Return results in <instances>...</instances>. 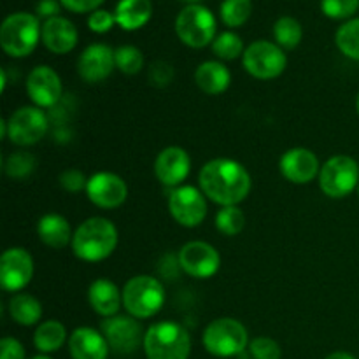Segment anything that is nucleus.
I'll return each instance as SVG.
<instances>
[{
	"instance_id": "nucleus-1",
	"label": "nucleus",
	"mask_w": 359,
	"mask_h": 359,
	"mask_svg": "<svg viewBox=\"0 0 359 359\" xmlns=\"http://www.w3.org/2000/svg\"><path fill=\"white\" fill-rule=\"evenodd\" d=\"M200 189L207 198L221 207L238 205L251 191V175L245 167L230 158H216L207 161L198 175Z\"/></svg>"
},
{
	"instance_id": "nucleus-2",
	"label": "nucleus",
	"mask_w": 359,
	"mask_h": 359,
	"mask_svg": "<svg viewBox=\"0 0 359 359\" xmlns=\"http://www.w3.org/2000/svg\"><path fill=\"white\" fill-rule=\"evenodd\" d=\"M118 230L105 217H90L77 226L72 238V251L83 262H102L114 252Z\"/></svg>"
},
{
	"instance_id": "nucleus-3",
	"label": "nucleus",
	"mask_w": 359,
	"mask_h": 359,
	"mask_svg": "<svg viewBox=\"0 0 359 359\" xmlns=\"http://www.w3.org/2000/svg\"><path fill=\"white\" fill-rule=\"evenodd\" d=\"M142 347L147 359H188L191 337L177 323L161 321L147 328Z\"/></svg>"
},
{
	"instance_id": "nucleus-4",
	"label": "nucleus",
	"mask_w": 359,
	"mask_h": 359,
	"mask_svg": "<svg viewBox=\"0 0 359 359\" xmlns=\"http://www.w3.org/2000/svg\"><path fill=\"white\" fill-rule=\"evenodd\" d=\"M42 39L39 16L30 13L9 14L0 27V46L13 58H25Z\"/></svg>"
},
{
	"instance_id": "nucleus-5",
	"label": "nucleus",
	"mask_w": 359,
	"mask_h": 359,
	"mask_svg": "<svg viewBox=\"0 0 359 359\" xmlns=\"http://www.w3.org/2000/svg\"><path fill=\"white\" fill-rule=\"evenodd\" d=\"M123 307L135 319H149L165 304V287L151 276H135L123 287Z\"/></svg>"
},
{
	"instance_id": "nucleus-6",
	"label": "nucleus",
	"mask_w": 359,
	"mask_h": 359,
	"mask_svg": "<svg viewBox=\"0 0 359 359\" xmlns=\"http://www.w3.org/2000/svg\"><path fill=\"white\" fill-rule=\"evenodd\" d=\"M203 347L216 358H233L248 347L249 335L245 326L233 318H219L203 332Z\"/></svg>"
},
{
	"instance_id": "nucleus-7",
	"label": "nucleus",
	"mask_w": 359,
	"mask_h": 359,
	"mask_svg": "<svg viewBox=\"0 0 359 359\" xmlns=\"http://www.w3.org/2000/svg\"><path fill=\"white\" fill-rule=\"evenodd\" d=\"M177 37L189 48H205L216 35V18L203 6H186L175 18Z\"/></svg>"
},
{
	"instance_id": "nucleus-8",
	"label": "nucleus",
	"mask_w": 359,
	"mask_h": 359,
	"mask_svg": "<svg viewBox=\"0 0 359 359\" xmlns=\"http://www.w3.org/2000/svg\"><path fill=\"white\" fill-rule=\"evenodd\" d=\"M359 184V165L354 158L339 154L326 161L319 172V188L330 198H344Z\"/></svg>"
},
{
	"instance_id": "nucleus-9",
	"label": "nucleus",
	"mask_w": 359,
	"mask_h": 359,
	"mask_svg": "<svg viewBox=\"0 0 359 359\" xmlns=\"http://www.w3.org/2000/svg\"><path fill=\"white\" fill-rule=\"evenodd\" d=\"M242 63L248 74L256 79H276L286 70L287 58L279 44L269 41H256L245 48Z\"/></svg>"
},
{
	"instance_id": "nucleus-10",
	"label": "nucleus",
	"mask_w": 359,
	"mask_h": 359,
	"mask_svg": "<svg viewBox=\"0 0 359 359\" xmlns=\"http://www.w3.org/2000/svg\"><path fill=\"white\" fill-rule=\"evenodd\" d=\"M49 128V118L41 107H21L6 121V135L16 146H34Z\"/></svg>"
},
{
	"instance_id": "nucleus-11",
	"label": "nucleus",
	"mask_w": 359,
	"mask_h": 359,
	"mask_svg": "<svg viewBox=\"0 0 359 359\" xmlns=\"http://www.w3.org/2000/svg\"><path fill=\"white\" fill-rule=\"evenodd\" d=\"M100 330L112 353L119 354V356H130L140 346H144L146 333H144L139 319L132 318V316H112V318L104 319Z\"/></svg>"
},
{
	"instance_id": "nucleus-12",
	"label": "nucleus",
	"mask_w": 359,
	"mask_h": 359,
	"mask_svg": "<svg viewBox=\"0 0 359 359\" xmlns=\"http://www.w3.org/2000/svg\"><path fill=\"white\" fill-rule=\"evenodd\" d=\"M168 210L181 226H200L207 217V196L195 186H179L168 196Z\"/></svg>"
},
{
	"instance_id": "nucleus-13",
	"label": "nucleus",
	"mask_w": 359,
	"mask_h": 359,
	"mask_svg": "<svg viewBox=\"0 0 359 359\" xmlns=\"http://www.w3.org/2000/svg\"><path fill=\"white\" fill-rule=\"evenodd\" d=\"M179 265L195 279H209L221 266V256L214 245L202 241L188 242L179 251Z\"/></svg>"
},
{
	"instance_id": "nucleus-14",
	"label": "nucleus",
	"mask_w": 359,
	"mask_h": 359,
	"mask_svg": "<svg viewBox=\"0 0 359 359\" xmlns=\"http://www.w3.org/2000/svg\"><path fill=\"white\" fill-rule=\"evenodd\" d=\"M34 277V259L23 248H11L0 258V283L6 291L18 293L30 284Z\"/></svg>"
},
{
	"instance_id": "nucleus-15",
	"label": "nucleus",
	"mask_w": 359,
	"mask_h": 359,
	"mask_svg": "<svg viewBox=\"0 0 359 359\" xmlns=\"http://www.w3.org/2000/svg\"><path fill=\"white\" fill-rule=\"evenodd\" d=\"M86 195L100 209H116L126 202L128 186L112 172H98L88 179Z\"/></svg>"
},
{
	"instance_id": "nucleus-16",
	"label": "nucleus",
	"mask_w": 359,
	"mask_h": 359,
	"mask_svg": "<svg viewBox=\"0 0 359 359\" xmlns=\"http://www.w3.org/2000/svg\"><path fill=\"white\" fill-rule=\"evenodd\" d=\"M62 79L48 65H39L28 74L27 93L37 107H55L62 100Z\"/></svg>"
},
{
	"instance_id": "nucleus-17",
	"label": "nucleus",
	"mask_w": 359,
	"mask_h": 359,
	"mask_svg": "<svg viewBox=\"0 0 359 359\" xmlns=\"http://www.w3.org/2000/svg\"><path fill=\"white\" fill-rule=\"evenodd\" d=\"M280 174L293 184H307L319 177L321 165L318 156L305 147H293L286 151L279 161Z\"/></svg>"
},
{
	"instance_id": "nucleus-18",
	"label": "nucleus",
	"mask_w": 359,
	"mask_h": 359,
	"mask_svg": "<svg viewBox=\"0 0 359 359\" xmlns=\"http://www.w3.org/2000/svg\"><path fill=\"white\" fill-rule=\"evenodd\" d=\"M114 67V51L107 44H90L77 60V72L81 79L91 84L107 79Z\"/></svg>"
},
{
	"instance_id": "nucleus-19",
	"label": "nucleus",
	"mask_w": 359,
	"mask_h": 359,
	"mask_svg": "<svg viewBox=\"0 0 359 359\" xmlns=\"http://www.w3.org/2000/svg\"><path fill=\"white\" fill-rule=\"evenodd\" d=\"M191 160L186 149L177 146L165 147L154 161V174L158 181L170 188H179L189 175Z\"/></svg>"
},
{
	"instance_id": "nucleus-20",
	"label": "nucleus",
	"mask_w": 359,
	"mask_h": 359,
	"mask_svg": "<svg viewBox=\"0 0 359 359\" xmlns=\"http://www.w3.org/2000/svg\"><path fill=\"white\" fill-rule=\"evenodd\" d=\"M69 353L72 359H107L111 347L104 333L88 326H81L70 335Z\"/></svg>"
},
{
	"instance_id": "nucleus-21",
	"label": "nucleus",
	"mask_w": 359,
	"mask_h": 359,
	"mask_svg": "<svg viewBox=\"0 0 359 359\" xmlns=\"http://www.w3.org/2000/svg\"><path fill=\"white\" fill-rule=\"evenodd\" d=\"M77 28L70 20L63 16L46 20L42 25V42L46 48L56 55L70 53L77 44Z\"/></svg>"
},
{
	"instance_id": "nucleus-22",
	"label": "nucleus",
	"mask_w": 359,
	"mask_h": 359,
	"mask_svg": "<svg viewBox=\"0 0 359 359\" xmlns=\"http://www.w3.org/2000/svg\"><path fill=\"white\" fill-rule=\"evenodd\" d=\"M88 300H90L91 309L102 318H112L118 314L123 305V293L118 290L112 280L97 279L91 283L88 290Z\"/></svg>"
},
{
	"instance_id": "nucleus-23",
	"label": "nucleus",
	"mask_w": 359,
	"mask_h": 359,
	"mask_svg": "<svg viewBox=\"0 0 359 359\" xmlns=\"http://www.w3.org/2000/svg\"><path fill=\"white\" fill-rule=\"evenodd\" d=\"M37 235L42 244L51 249H63L72 242L70 223L60 214H46L37 223Z\"/></svg>"
},
{
	"instance_id": "nucleus-24",
	"label": "nucleus",
	"mask_w": 359,
	"mask_h": 359,
	"mask_svg": "<svg viewBox=\"0 0 359 359\" xmlns=\"http://www.w3.org/2000/svg\"><path fill=\"white\" fill-rule=\"evenodd\" d=\"M114 16L123 30H139L153 16V4L151 0H119Z\"/></svg>"
},
{
	"instance_id": "nucleus-25",
	"label": "nucleus",
	"mask_w": 359,
	"mask_h": 359,
	"mask_svg": "<svg viewBox=\"0 0 359 359\" xmlns=\"http://www.w3.org/2000/svg\"><path fill=\"white\" fill-rule=\"evenodd\" d=\"M195 83L203 93L221 95L230 88L231 74L221 62H203L196 69Z\"/></svg>"
},
{
	"instance_id": "nucleus-26",
	"label": "nucleus",
	"mask_w": 359,
	"mask_h": 359,
	"mask_svg": "<svg viewBox=\"0 0 359 359\" xmlns=\"http://www.w3.org/2000/svg\"><path fill=\"white\" fill-rule=\"evenodd\" d=\"M9 316L21 326H34L42 318V305L28 293H18L9 300Z\"/></svg>"
},
{
	"instance_id": "nucleus-27",
	"label": "nucleus",
	"mask_w": 359,
	"mask_h": 359,
	"mask_svg": "<svg viewBox=\"0 0 359 359\" xmlns=\"http://www.w3.org/2000/svg\"><path fill=\"white\" fill-rule=\"evenodd\" d=\"M67 340V330L56 319H49V321L41 323L34 333V344L35 349L41 351L42 354H49L58 351L60 347L65 344Z\"/></svg>"
},
{
	"instance_id": "nucleus-28",
	"label": "nucleus",
	"mask_w": 359,
	"mask_h": 359,
	"mask_svg": "<svg viewBox=\"0 0 359 359\" xmlns=\"http://www.w3.org/2000/svg\"><path fill=\"white\" fill-rule=\"evenodd\" d=\"M273 37L283 49H294L302 42L304 30L298 20L291 16H283L273 25Z\"/></svg>"
},
{
	"instance_id": "nucleus-29",
	"label": "nucleus",
	"mask_w": 359,
	"mask_h": 359,
	"mask_svg": "<svg viewBox=\"0 0 359 359\" xmlns=\"http://www.w3.org/2000/svg\"><path fill=\"white\" fill-rule=\"evenodd\" d=\"M337 48L351 60L359 62V18L349 20L337 30Z\"/></svg>"
},
{
	"instance_id": "nucleus-30",
	"label": "nucleus",
	"mask_w": 359,
	"mask_h": 359,
	"mask_svg": "<svg viewBox=\"0 0 359 359\" xmlns=\"http://www.w3.org/2000/svg\"><path fill=\"white\" fill-rule=\"evenodd\" d=\"M252 14L251 0H223L221 4V20L226 27H242Z\"/></svg>"
},
{
	"instance_id": "nucleus-31",
	"label": "nucleus",
	"mask_w": 359,
	"mask_h": 359,
	"mask_svg": "<svg viewBox=\"0 0 359 359\" xmlns=\"http://www.w3.org/2000/svg\"><path fill=\"white\" fill-rule=\"evenodd\" d=\"M216 226L226 237H233L238 235L245 226V216L237 205L223 207L219 212L216 214Z\"/></svg>"
},
{
	"instance_id": "nucleus-32",
	"label": "nucleus",
	"mask_w": 359,
	"mask_h": 359,
	"mask_svg": "<svg viewBox=\"0 0 359 359\" xmlns=\"http://www.w3.org/2000/svg\"><path fill=\"white\" fill-rule=\"evenodd\" d=\"M114 60L116 69H119V72L126 76H135L144 67L142 51L135 46H119L114 51Z\"/></svg>"
},
{
	"instance_id": "nucleus-33",
	"label": "nucleus",
	"mask_w": 359,
	"mask_h": 359,
	"mask_svg": "<svg viewBox=\"0 0 359 359\" xmlns=\"http://www.w3.org/2000/svg\"><path fill=\"white\" fill-rule=\"evenodd\" d=\"M212 51L221 60H235L244 55V42L233 32H223L212 42Z\"/></svg>"
},
{
	"instance_id": "nucleus-34",
	"label": "nucleus",
	"mask_w": 359,
	"mask_h": 359,
	"mask_svg": "<svg viewBox=\"0 0 359 359\" xmlns=\"http://www.w3.org/2000/svg\"><path fill=\"white\" fill-rule=\"evenodd\" d=\"M37 167L35 156L25 151H16V153L9 154L4 163V170L11 179H25L32 174Z\"/></svg>"
},
{
	"instance_id": "nucleus-35",
	"label": "nucleus",
	"mask_w": 359,
	"mask_h": 359,
	"mask_svg": "<svg viewBox=\"0 0 359 359\" xmlns=\"http://www.w3.org/2000/svg\"><path fill=\"white\" fill-rule=\"evenodd\" d=\"M321 9L332 20H347L359 9V0H321Z\"/></svg>"
},
{
	"instance_id": "nucleus-36",
	"label": "nucleus",
	"mask_w": 359,
	"mask_h": 359,
	"mask_svg": "<svg viewBox=\"0 0 359 359\" xmlns=\"http://www.w3.org/2000/svg\"><path fill=\"white\" fill-rule=\"evenodd\" d=\"M249 351H251L255 359H280L283 358V349L279 344L270 337H258L249 344Z\"/></svg>"
},
{
	"instance_id": "nucleus-37",
	"label": "nucleus",
	"mask_w": 359,
	"mask_h": 359,
	"mask_svg": "<svg viewBox=\"0 0 359 359\" xmlns=\"http://www.w3.org/2000/svg\"><path fill=\"white\" fill-rule=\"evenodd\" d=\"M116 23V16L112 13L105 9H97L91 13V16L88 18V27L95 34H105V32L111 30Z\"/></svg>"
},
{
	"instance_id": "nucleus-38",
	"label": "nucleus",
	"mask_w": 359,
	"mask_h": 359,
	"mask_svg": "<svg viewBox=\"0 0 359 359\" xmlns=\"http://www.w3.org/2000/svg\"><path fill=\"white\" fill-rule=\"evenodd\" d=\"M60 184H62V188L65 189V191L79 193L83 191V189H86L88 179L81 170L69 168V170H65L62 175H60Z\"/></svg>"
},
{
	"instance_id": "nucleus-39",
	"label": "nucleus",
	"mask_w": 359,
	"mask_h": 359,
	"mask_svg": "<svg viewBox=\"0 0 359 359\" xmlns=\"http://www.w3.org/2000/svg\"><path fill=\"white\" fill-rule=\"evenodd\" d=\"M172 79H174V69H172L170 63L167 62H154L153 65H151V70H149V81L151 84H154V86H167V84L172 83Z\"/></svg>"
},
{
	"instance_id": "nucleus-40",
	"label": "nucleus",
	"mask_w": 359,
	"mask_h": 359,
	"mask_svg": "<svg viewBox=\"0 0 359 359\" xmlns=\"http://www.w3.org/2000/svg\"><path fill=\"white\" fill-rule=\"evenodd\" d=\"M0 359H25V347L13 337L0 340Z\"/></svg>"
},
{
	"instance_id": "nucleus-41",
	"label": "nucleus",
	"mask_w": 359,
	"mask_h": 359,
	"mask_svg": "<svg viewBox=\"0 0 359 359\" xmlns=\"http://www.w3.org/2000/svg\"><path fill=\"white\" fill-rule=\"evenodd\" d=\"M105 0H60L62 6H65L67 9L72 11V13H90V11H97L100 4H104Z\"/></svg>"
},
{
	"instance_id": "nucleus-42",
	"label": "nucleus",
	"mask_w": 359,
	"mask_h": 359,
	"mask_svg": "<svg viewBox=\"0 0 359 359\" xmlns=\"http://www.w3.org/2000/svg\"><path fill=\"white\" fill-rule=\"evenodd\" d=\"M60 13V4L56 0H41L37 4V16L46 18V20H51L56 18Z\"/></svg>"
},
{
	"instance_id": "nucleus-43",
	"label": "nucleus",
	"mask_w": 359,
	"mask_h": 359,
	"mask_svg": "<svg viewBox=\"0 0 359 359\" xmlns=\"http://www.w3.org/2000/svg\"><path fill=\"white\" fill-rule=\"evenodd\" d=\"M325 359H356L351 353H346V351H337V353L328 354Z\"/></svg>"
},
{
	"instance_id": "nucleus-44",
	"label": "nucleus",
	"mask_w": 359,
	"mask_h": 359,
	"mask_svg": "<svg viewBox=\"0 0 359 359\" xmlns=\"http://www.w3.org/2000/svg\"><path fill=\"white\" fill-rule=\"evenodd\" d=\"M181 2L188 4V6H198V4L202 2V0H181Z\"/></svg>"
},
{
	"instance_id": "nucleus-45",
	"label": "nucleus",
	"mask_w": 359,
	"mask_h": 359,
	"mask_svg": "<svg viewBox=\"0 0 359 359\" xmlns=\"http://www.w3.org/2000/svg\"><path fill=\"white\" fill-rule=\"evenodd\" d=\"M32 359H53V358H49V356H46V354H39V356H34Z\"/></svg>"
},
{
	"instance_id": "nucleus-46",
	"label": "nucleus",
	"mask_w": 359,
	"mask_h": 359,
	"mask_svg": "<svg viewBox=\"0 0 359 359\" xmlns=\"http://www.w3.org/2000/svg\"><path fill=\"white\" fill-rule=\"evenodd\" d=\"M356 109H358V114H359V95H358V100H356Z\"/></svg>"
},
{
	"instance_id": "nucleus-47",
	"label": "nucleus",
	"mask_w": 359,
	"mask_h": 359,
	"mask_svg": "<svg viewBox=\"0 0 359 359\" xmlns=\"http://www.w3.org/2000/svg\"><path fill=\"white\" fill-rule=\"evenodd\" d=\"M358 196H359V184H358Z\"/></svg>"
}]
</instances>
